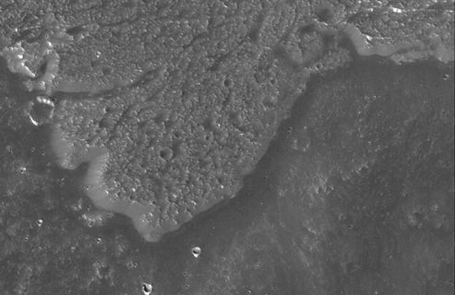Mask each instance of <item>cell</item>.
<instances>
[{
  "instance_id": "cell-1",
  "label": "cell",
  "mask_w": 455,
  "mask_h": 295,
  "mask_svg": "<svg viewBox=\"0 0 455 295\" xmlns=\"http://www.w3.org/2000/svg\"><path fill=\"white\" fill-rule=\"evenodd\" d=\"M55 106L52 101L43 97H38L29 107V117L35 125H43L52 118Z\"/></svg>"
}]
</instances>
